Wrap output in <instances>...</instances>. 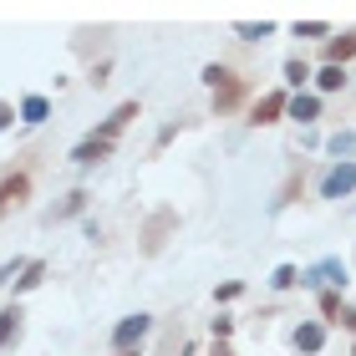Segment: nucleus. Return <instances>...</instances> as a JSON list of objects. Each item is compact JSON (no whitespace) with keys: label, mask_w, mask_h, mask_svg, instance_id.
<instances>
[{"label":"nucleus","mask_w":356,"mask_h":356,"mask_svg":"<svg viewBox=\"0 0 356 356\" xmlns=\"http://www.w3.org/2000/svg\"><path fill=\"white\" fill-rule=\"evenodd\" d=\"M351 188H356V163L331 168V173H326V184H321V193H326V199H341V193H351Z\"/></svg>","instance_id":"nucleus-1"},{"label":"nucleus","mask_w":356,"mask_h":356,"mask_svg":"<svg viewBox=\"0 0 356 356\" xmlns=\"http://www.w3.org/2000/svg\"><path fill=\"white\" fill-rule=\"evenodd\" d=\"M143 336H148V316H127L122 326L112 331V346H118V351H127L133 341H143Z\"/></svg>","instance_id":"nucleus-2"},{"label":"nucleus","mask_w":356,"mask_h":356,"mask_svg":"<svg viewBox=\"0 0 356 356\" xmlns=\"http://www.w3.org/2000/svg\"><path fill=\"white\" fill-rule=\"evenodd\" d=\"M112 153V143H102V138H87V143H76V148H72V158H76V163H97V158H107Z\"/></svg>","instance_id":"nucleus-3"},{"label":"nucleus","mask_w":356,"mask_h":356,"mask_svg":"<svg viewBox=\"0 0 356 356\" xmlns=\"http://www.w3.org/2000/svg\"><path fill=\"white\" fill-rule=\"evenodd\" d=\"M26 188H31V178H26V173H15V178H6V184H0V209L21 204V199H26Z\"/></svg>","instance_id":"nucleus-4"},{"label":"nucleus","mask_w":356,"mask_h":356,"mask_svg":"<svg viewBox=\"0 0 356 356\" xmlns=\"http://www.w3.org/2000/svg\"><path fill=\"white\" fill-rule=\"evenodd\" d=\"M311 285H341L346 280V270H341V260H326V265H316L311 275H305Z\"/></svg>","instance_id":"nucleus-5"},{"label":"nucleus","mask_w":356,"mask_h":356,"mask_svg":"<svg viewBox=\"0 0 356 356\" xmlns=\"http://www.w3.org/2000/svg\"><path fill=\"white\" fill-rule=\"evenodd\" d=\"M280 112H285V97L270 92V97H260V107H254V122H275Z\"/></svg>","instance_id":"nucleus-6"},{"label":"nucleus","mask_w":356,"mask_h":356,"mask_svg":"<svg viewBox=\"0 0 356 356\" xmlns=\"http://www.w3.org/2000/svg\"><path fill=\"white\" fill-rule=\"evenodd\" d=\"M46 112H51L46 97H26V102H21V122H46Z\"/></svg>","instance_id":"nucleus-7"},{"label":"nucleus","mask_w":356,"mask_h":356,"mask_svg":"<svg viewBox=\"0 0 356 356\" xmlns=\"http://www.w3.org/2000/svg\"><path fill=\"white\" fill-rule=\"evenodd\" d=\"M285 107H290V118H300V122H311L316 112H321V102H316V97H290Z\"/></svg>","instance_id":"nucleus-8"},{"label":"nucleus","mask_w":356,"mask_h":356,"mask_svg":"<svg viewBox=\"0 0 356 356\" xmlns=\"http://www.w3.org/2000/svg\"><path fill=\"white\" fill-rule=\"evenodd\" d=\"M15 331H21V311L10 305V311H0V351L10 346V336H15Z\"/></svg>","instance_id":"nucleus-9"},{"label":"nucleus","mask_w":356,"mask_h":356,"mask_svg":"<svg viewBox=\"0 0 356 356\" xmlns=\"http://www.w3.org/2000/svg\"><path fill=\"white\" fill-rule=\"evenodd\" d=\"M321 341H326V331H321V326H300L296 331V346L300 351H321Z\"/></svg>","instance_id":"nucleus-10"},{"label":"nucleus","mask_w":356,"mask_h":356,"mask_svg":"<svg viewBox=\"0 0 356 356\" xmlns=\"http://www.w3.org/2000/svg\"><path fill=\"white\" fill-rule=\"evenodd\" d=\"M346 56H356V36H341V41H331V67H341Z\"/></svg>","instance_id":"nucleus-11"},{"label":"nucleus","mask_w":356,"mask_h":356,"mask_svg":"<svg viewBox=\"0 0 356 356\" xmlns=\"http://www.w3.org/2000/svg\"><path fill=\"white\" fill-rule=\"evenodd\" d=\"M41 275H46V265L36 260V265H26V270H21V280H15V285H21V290H31V285H41Z\"/></svg>","instance_id":"nucleus-12"},{"label":"nucleus","mask_w":356,"mask_h":356,"mask_svg":"<svg viewBox=\"0 0 356 356\" xmlns=\"http://www.w3.org/2000/svg\"><path fill=\"white\" fill-rule=\"evenodd\" d=\"M316 82H321V87H326V92H336V87H341V82H346V72H341V67H326V72H321V76H316Z\"/></svg>","instance_id":"nucleus-13"},{"label":"nucleus","mask_w":356,"mask_h":356,"mask_svg":"<svg viewBox=\"0 0 356 356\" xmlns=\"http://www.w3.org/2000/svg\"><path fill=\"white\" fill-rule=\"evenodd\" d=\"M351 148H356V138H351V133H336V138H331V153H336V158H346Z\"/></svg>","instance_id":"nucleus-14"},{"label":"nucleus","mask_w":356,"mask_h":356,"mask_svg":"<svg viewBox=\"0 0 356 356\" xmlns=\"http://www.w3.org/2000/svg\"><path fill=\"white\" fill-rule=\"evenodd\" d=\"M305 76H311V72H305V61H290V67H285V82H296V87H300Z\"/></svg>","instance_id":"nucleus-15"},{"label":"nucleus","mask_w":356,"mask_h":356,"mask_svg":"<svg viewBox=\"0 0 356 356\" xmlns=\"http://www.w3.org/2000/svg\"><path fill=\"white\" fill-rule=\"evenodd\" d=\"M239 36H245V41H260V36H270V26L260 21V26H239Z\"/></svg>","instance_id":"nucleus-16"},{"label":"nucleus","mask_w":356,"mask_h":356,"mask_svg":"<svg viewBox=\"0 0 356 356\" xmlns=\"http://www.w3.org/2000/svg\"><path fill=\"white\" fill-rule=\"evenodd\" d=\"M275 285H280V290H285V285H296V270L280 265V270H275Z\"/></svg>","instance_id":"nucleus-17"},{"label":"nucleus","mask_w":356,"mask_h":356,"mask_svg":"<svg viewBox=\"0 0 356 356\" xmlns=\"http://www.w3.org/2000/svg\"><path fill=\"white\" fill-rule=\"evenodd\" d=\"M10 118H15V112H10L6 102H0V133H6V127H10Z\"/></svg>","instance_id":"nucleus-18"}]
</instances>
